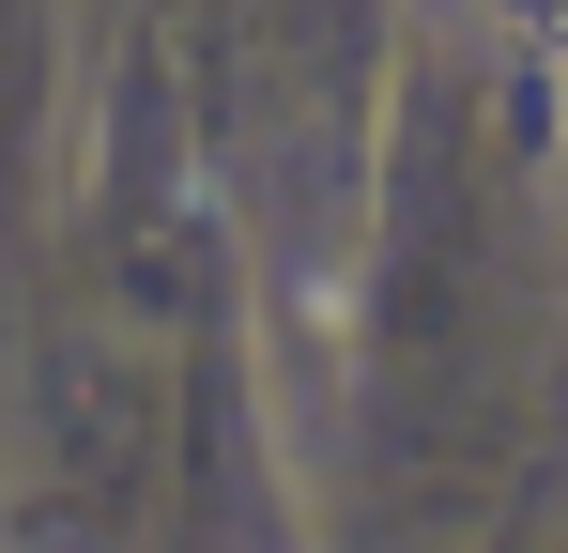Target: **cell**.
Here are the masks:
<instances>
[{
	"mask_svg": "<svg viewBox=\"0 0 568 553\" xmlns=\"http://www.w3.org/2000/svg\"><path fill=\"white\" fill-rule=\"evenodd\" d=\"M507 16H538V31H568V0H507Z\"/></svg>",
	"mask_w": 568,
	"mask_h": 553,
	"instance_id": "cell-1",
	"label": "cell"
}]
</instances>
